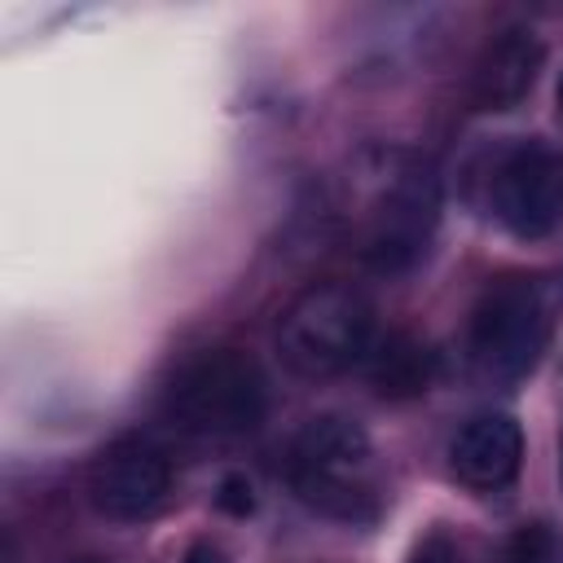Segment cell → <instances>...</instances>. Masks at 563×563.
Returning <instances> with one entry per match:
<instances>
[{
    "label": "cell",
    "instance_id": "cell-1",
    "mask_svg": "<svg viewBox=\"0 0 563 563\" xmlns=\"http://www.w3.org/2000/svg\"><path fill=\"white\" fill-rule=\"evenodd\" d=\"M440 180L413 150H365L347 180L352 246L374 273H409L435 233Z\"/></svg>",
    "mask_w": 563,
    "mask_h": 563
},
{
    "label": "cell",
    "instance_id": "cell-2",
    "mask_svg": "<svg viewBox=\"0 0 563 563\" xmlns=\"http://www.w3.org/2000/svg\"><path fill=\"white\" fill-rule=\"evenodd\" d=\"M286 479L303 506L339 523H374L383 510V475L374 440L356 418H308L290 444Z\"/></svg>",
    "mask_w": 563,
    "mask_h": 563
},
{
    "label": "cell",
    "instance_id": "cell-3",
    "mask_svg": "<svg viewBox=\"0 0 563 563\" xmlns=\"http://www.w3.org/2000/svg\"><path fill=\"white\" fill-rule=\"evenodd\" d=\"M163 413L198 440H238L268 413V378L242 347H198L176 365L163 391Z\"/></svg>",
    "mask_w": 563,
    "mask_h": 563
},
{
    "label": "cell",
    "instance_id": "cell-4",
    "mask_svg": "<svg viewBox=\"0 0 563 563\" xmlns=\"http://www.w3.org/2000/svg\"><path fill=\"white\" fill-rule=\"evenodd\" d=\"M554 334V295L541 277L506 273L488 282L471 308L466 356L471 369L493 387L523 383L545 356Z\"/></svg>",
    "mask_w": 563,
    "mask_h": 563
},
{
    "label": "cell",
    "instance_id": "cell-5",
    "mask_svg": "<svg viewBox=\"0 0 563 563\" xmlns=\"http://www.w3.org/2000/svg\"><path fill=\"white\" fill-rule=\"evenodd\" d=\"M277 356L299 378H334L369 356L374 303L352 282H312L277 317Z\"/></svg>",
    "mask_w": 563,
    "mask_h": 563
},
{
    "label": "cell",
    "instance_id": "cell-6",
    "mask_svg": "<svg viewBox=\"0 0 563 563\" xmlns=\"http://www.w3.org/2000/svg\"><path fill=\"white\" fill-rule=\"evenodd\" d=\"M488 207L497 224L523 242L550 238L563 224V150L519 141L488 172Z\"/></svg>",
    "mask_w": 563,
    "mask_h": 563
},
{
    "label": "cell",
    "instance_id": "cell-7",
    "mask_svg": "<svg viewBox=\"0 0 563 563\" xmlns=\"http://www.w3.org/2000/svg\"><path fill=\"white\" fill-rule=\"evenodd\" d=\"M172 497V457L145 435L110 440L88 466V501L114 523H141Z\"/></svg>",
    "mask_w": 563,
    "mask_h": 563
},
{
    "label": "cell",
    "instance_id": "cell-8",
    "mask_svg": "<svg viewBox=\"0 0 563 563\" xmlns=\"http://www.w3.org/2000/svg\"><path fill=\"white\" fill-rule=\"evenodd\" d=\"M449 466L466 488L497 493L523 466V431L510 413H475L449 440Z\"/></svg>",
    "mask_w": 563,
    "mask_h": 563
},
{
    "label": "cell",
    "instance_id": "cell-9",
    "mask_svg": "<svg viewBox=\"0 0 563 563\" xmlns=\"http://www.w3.org/2000/svg\"><path fill=\"white\" fill-rule=\"evenodd\" d=\"M541 62H545V48L528 26L497 31L479 48V57L471 66V84H466L471 106L475 110H510V106H519L532 92Z\"/></svg>",
    "mask_w": 563,
    "mask_h": 563
},
{
    "label": "cell",
    "instance_id": "cell-10",
    "mask_svg": "<svg viewBox=\"0 0 563 563\" xmlns=\"http://www.w3.org/2000/svg\"><path fill=\"white\" fill-rule=\"evenodd\" d=\"M369 383L387 400H413L435 383V352L413 334H387L369 347Z\"/></svg>",
    "mask_w": 563,
    "mask_h": 563
},
{
    "label": "cell",
    "instance_id": "cell-11",
    "mask_svg": "<svg viewBox=\"0 0 563 563\" xmlns=\"http://www.w3.org/2000/svg\"><path fill=\"white\" fill-rule=\"evenodd\" d=\"M501 563H563V537L541 519L519 523L501 545Z\"/></svg>",
    "mask_w": 563,
    "mask_h": 563
},
{
    "label": "cell",
    "instance_id": "cell-12",
    "mask_svg": "<svg viewBox=\"0 0 563 563\" xmlns=\"http://www.w3.org/2000/svg\"><path fill=\"white\" fill-rule=\"evenodd\" d=\"M405 563H471V559H466V550H462L457 537H449L444 528H431V532H422L413 541V550H409Z\"/></svg>",
    "mask_w": 563,
    "mask_h": 563
},
{
    "label": "cell",
    "instance_id": "cell-13",
    "mask_svg": "<svg viewBox=\"0 0 563 563\" xmlns=\"http://www.w3.org/2000/svg\"><path fill=\"white\" fill-rule=\"evenodd\" d=\"M216 506L229 510V515H251V506H255L251 484H246L242 475H229V479L220 484V493H216Z\"/></svg>",
    "mask_w": 563,
    "mask_h": 563
},
{
    "label": "cell",
    "instance_id": "cell-14",
    "mask_svg": "<svg viewBox=\"0 0 563 563\" xmlns=\"http://www.w3.org/2000/svg\"><path fill=\"white\" fill-rule=\"evenodd\" d=\"M185 563H229V554H224V545H216V541H194V545L185 550Z\"/></svg>",
    "mask_w": 563,
    "mask_h": 563
},
{
    "label": "cell",
    "instance_id": "cell-15",
    "mask_svg": "<svg viewBox=\"0 0 563 563\" xmlns=\"http://www.w3.org/2000/svg\"><path fill=\"white\" fill-rule=\"evenodd\" d=\"M554 101H559V114H563V75H559V84H554Z\"/></svg>",
    "mask_w": 563,
    "mask_h": 563
},
{
    "label": "cell",
    "instance_id": "cell-16",
    "mask_svg": "<svg viewBox=\"0 0 563 563\" xmlns=\"http://www.w3.org/2000/svg\"><path fill=\"white\" fill-rule=\"evenodd\" d=\"M559 471H563V440H559Z\"/></svg>",
    "mask_w": 563,
    "mask_h": 563
}]
</instances>
